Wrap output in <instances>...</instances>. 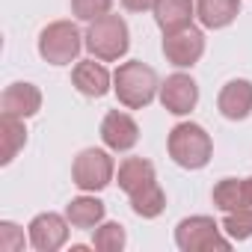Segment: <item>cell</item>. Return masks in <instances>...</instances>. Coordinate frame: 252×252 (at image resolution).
Returning a JSON list of instances; mask_svg holds the SVG:
<instances>
[{
  "label": "cell",
  "instance_id": "cell-1",
  "mask_svg": "<svg viewBox=\"0 0 252 252\" xmlns=\"http://www.w3.org/2000/svg\"><path fill=\"white\" fill-rule=\"evenodd\" d=\"M160 83H158V71L140 60L122 63L113 74V92L119 98V104H125L128 110H143L155 101Z\"/></svg>",
  "mask_w": 252,
  "mask_h": 252
},
{
  "label": "cell",
  "instance_id": "cell-2",
  "mask_svg": "<svg viewBox=\"0 0 252 252\" xmlns=\"http://www.w3.org/2000/svg\"><path fill=\"white\" fill-rule=\"evenodd\" d=\"M166 149H169V158L184 169H202V166H208V160L214 155V143H211L208 131L193 122L175 125L169 131Z\"/></svg>",
  "mask_w": 252,
  "mask_h": 252
},
{
  "label": "cell",
  "instance_id": "cell-3",
  "mask_svg": "<svg viewBox=\"0 0 252 252\" xmlns=\"http://www.w3.org/2000/svg\"><path fill=\"white\" fill-rule=\"evenodd\" d=\"M128 45H131V36H128V24L119 15H104L98 21H89V30H86V48L95 60L101 63H113L119 57L128 54Z\"/></svg>",
  "mask_w": 252,
  "mask_h": 252
},
{
  "label": "cell",
  "instance_id": "cell-4",
  "mask_svg": "<svg viewBox=\"0 0 252 252\" xmlns=\"http://www.w3.org/2000/svg\"><path fill=\"white\" fill-rule=\"evenodd\" d=\"M83 45L86 42L80 39V30L71 21H54L39 36V54L51 65H68V63H74Z\"/></svg>",
  "mask_w": 252,
  "mask_h": 252
},
{
  "label": "cell",
  "instance_id": "cell-5",
  "mask_svg": "<svg viewBox=\"0 0 252 252\" xmlns=\"http://www.w3.org/2000/svg\"><path fill=\"white\" fill-rule=\"evenodd\" d=\"M175 243L181 252H208V249H220L225 252L231 243L228 237L220 234V225L211 217H187L178 222L175 228Z\"/></svg>",
  "mask_w": 252,
  "mask_h": 252
},
{
  "label": "cell",
  "instance_id": "cell-6",
  "mask_svg": "<svg viewBox=\"0 0 252 252\" xmlns=\"http://www.w3.org/2000/svg\"><path fill=\"white\" fill-rule=\"evenodd\" d=\"M113 158L101 149H83L77 158H74V166H71V178L80 190L86 193H95V190H104L110 181H113Z\"/></svg>",
  "mask_w": 252,
  "mask_h": 252
},
{
  "label": "cell",
  "instance_id": "cell-7",
  "mask_svg": "<svg viewBox=\"0 0 252 252\" xmlns=\"http://www.w3.org/2000/svg\"><path fill=\"white\" fill-rule=\"evenodd\" d=\"M163 54L172 65L178 68H187V65H196L205 54V36L199 27L187 24L175 33H166L163 36Z\"/></svg>",
  "mask_w": 252,
  "mask_h": 252
},
{
  "label": "cell",
  "instance_id": "cell-8",
  "mask_svg": "<svg viewBox=\"0 0 252 252\" xmlns=\"http://www.w3.org/2000/svg\"><path fill=\"white\" fill-rule=\"evenodd\" d=\"M68 217H60V214H39L33 217L30 222V243L33 249L39 252H57L65 240H68Z\"/></svg>",
  "mask_w": 252,
  "mask_h": 252
},
{
  "label": "cell",
  "instance_id": "cell-9",
  "mask_svg": "<svg viewBox=\"0 0 252 252\" xmlns=\"http://www.w3.org/2000/svg\"><path fill=\"white\" fill-rule=\"evenodd\" d=\"M101 140L113 152H131L137 146V140H140V128L128 113L110 110L104 116V122H101Z\"/></svg>",
  "mask_w": 252,
  "mask_h": 252
},
{
  "label": "cell",
  "instance_id": "cell-10",
  "mask_svg": "<svg viewBox=\"0 0 252 252\" xmlns=\"http://www.w3.org/2000/svg\"><path fill=\"white\" fill-rule=\"evenodd\" d=\"M199 101V86L190 74H169L160 86V104L172 116H187Z\"/></svg>",
  "mask_w": 252,
  "mask_h": 252
},
{
  "label": "cell",
  "instance_id": "cell-11",
  "mask_svg": "<svg viewBox=\"0 0 252 252\" xmlns=\"http://www.w3.org/2000/svg\"><path fill=\"white\" fill-rule=\"evenodd\" d=\"M0 110L3 116H18V119H30L42 110V92L33 83H12L6 86L3 98H0Z\"/></svg>",
  "mask_w": 252,
  "mask_h": 252
},
{
  "label": "cell",
  "instance_id": "cell-12",
  "mask_svg": "<svg viewBox=\"0 0 252 252\" xmlns=\"http://www.w3.org/2000/svg\"><path fill=\"white\" fill-rule=\"evenodd\" d=\"M217 107L225 119L231 122H240L252 113V83L249 80H228L222 89H220V98H217Z\"/></svg>",
  "mask_w": 252,
  "mask_h": 252
},
{
  "label": "cell",
  "instance_id": "cell-13",
  "mask_svg": "<svg viewBox=\"0 0 252 252\" xmlns=\"http://www.w3.org/2000/svg\"><path fill=\"white\" fill-rule=\"evenodd\" d=\"M158 178H155V166L146 160V158H125L119 163V187L128 193L131 199L140 196L143 190L155 187Z\"/></svg>",
  "mask_w": 252,
  "mask_h": 252
},
{
  "label": "cell",
  "instance_id": "cell-14",
  "mask_svg": "<svg viewBox=\"0 0 252 252\" xmlns=\"http://www.w3.org/2000/svg\"><path fill=\"white\" fill-rule=\"evenodd\" d=\"M71 83L86 98H101V95L110 92V71L95 60H80L71 71Z\"/></svg>",
  "mask_w": 252,
  "mask_h": 252
},
{
  "label": "cell",
  "instance_id": "cell-15",
  "mask_svg": "<svg viewBox=\"0 0 252 252\" xmlns=\"http://www.w3.org/2000/svg\"><path fill=\"white\" fill-rule=\"evenodd\" d=\"M196 6L193 0H158L155 3V21L163 33H175L190 24Z\"/></svg>",
  "mask_w": 252,
  "mask_h": 252
},
{
  "label": "cell",
  "instance_id": "cell-16",
  "mask_svg": "<svg viewBox=\"0 0 252 252\" xmlns=\"http://www.w3.org/2000/svg\"><path fill=\"white\" fill-rule=\"evenodd\" d=\"M240 12V0H199L196 3V15L208 30H220L228 27Z\"/></svg>",
  "mask_w": 252,
  "mask_h": 252
},
{
  "label": "cell",
  "instance_id": "cell-17",
  "mask_svg": "<svg viewBox=\"0 0 252 252\" xmlns=\"http://www.w3.org/2000/svg\"><path fill=\"white\" fill-rule=\"evenodd\" d=\"M27 143V128H24V119L18 116H3L0 119V163H12L15 155L24 149Z\"/></svg>",
  "mask_w": 252,
  "mask_h": 252
},
{
  "label": "cell",
  "instance_id": "cell-18",
  "mask_svg": "<svg viewBox=\"0 0 252 252\" xmlns=\"http://www.w3.org/2000/svg\"><path fill=\"white\" fill-rule=\"evenodd\" d=\"M65 217L74 228H95L104 220V202L95 196H77L65 208Z\"/></svg>",
  "mask_w": 252,
  "mask_h": 252
},
{
  "label": "cell",
  "instance_id": "cell-19",
  "mask_svg": "<svg viewBox=\"0 0 252 252\" xmlns=\"http://www.w3.org/2000/svg\"><path fill=\"white\" fill-rule=\"evenodd\" d=\"M131 208H134V214L143 217V220H155V217H160L163 208H166V196H163L160 184H155V187L143 190L140 196H134V199H131Z\"/></svg>",
  "mask_w": 252,
  "mask_h": 252
},
{
  "label": "cell",
  "instance_id": "cell-20",
  "mask_svg": "<svg viewBox=\"0 0 252 252\" xmlns=\"http://www.w3.org/2000/svg\"><path fill=\"white\" fill-rule=\"evenodd\" d=\"M128 243V234H125V225L119 222H98L95 228V237H92V246L101 249V252H119Z\"/></svg>",
  "mask_w": 252,
  "mask_h": 252
},
{
  "label": "cell",
  "instance_id": "cell-21",
  "mask_svg": "<svg viewBox=\"0 0 252 252\" xmlns=\"http://www.w3.org/2000/svg\"><path fill=\"white\" fill-rule=\"evenodd\" d=\"M222 228L231 240H246L252 237V208H240V211H228L222 220Z\"/></svg>",
  "mask_w": 252,
  "mask_h": 252
},
{
  "label": "cell",
  "instance_id": "cell-22",
  "mask_svg": "<svg viewBox=\"0 0 252 252\" xmlns=\"http://www.w3.org/2000/svg\"><path fill=\"white\" fill-rule=\"evenodd\" d=\"M113 0H71V12L80 21H98L104 15H110Z\"/></svg>",
  "mask_w": 252,
  "mask_h": 252
},
{
  "label": "cell",
  "instance_id": "cell-23",
  "mask_svg": "<svg viewBox=\"0 0 252 252\" xmlns=\"http://www.w3.org/2000/svg\"><path fill=\"white\" fill-rule=\"evenodd\" d=\"M0 249H6V252L24 249V231L15 222H0Z\"/></svg>",
  "mask_w": 252,
  "mask_h": 252
},
{
  "label": "cell",
  "instance_id": "cell-24",
  "mask_svg": "<svg viewBox=\"0 0 252 252\" xmlns=\"http://www.w3.org/2000/svg\"><path fill=\"white\" fill-rule=\"evenodd\" d=\"M240 208H252V175L237 178V211Z\"/></svg>",
  "mask_w": 252,
  "mask_h": 252
},
{
  "label": "cell",
  "instance_id": "cell-25",
  "mask_svg": "<svg viewBox=\"0 0 252 252\" xmlns=\"http://www.w3.org/2000/svg\"><path fill=\"white\" fill-rule=\"evenodd\" d=\"M155 3L158 0H122V6L128 12H149V9H155Z\"/></svg>",
  "mask_w": 252,
  "mask_h": 252
}]
</instances>
